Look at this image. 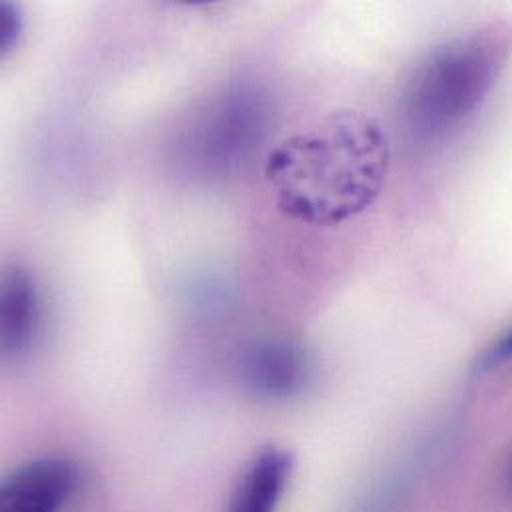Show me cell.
I'll list each match as a JSON object with an SVG mask.
<instances>
[{"instance_id":"obj_1","label":"cell","mask_w":512,"mask_h":512,"mask_svg":"<svg viewBox=\"0 0 512 512\" xmlns=\"http://www.w3.org/2000/svg\"><path fill=\"white\" fill-rule=\"evenodd\" d=\"M391 148L367 114L341 110L285 140L267 160L277 206L311 226H337L365 212L383 190Z\"/></svg>"},{"instance_id":"obj_2","label":"cell","mask_w":512,"mask_h":512,"mask_svg":"<svg viewBox=\"0 0 512 512\" xmlns=\"http://www.w3.org/2000/svg\"><path fill=\"white\" fill-rule=\"evenodd\" d=\"M512 52V28L487 24L433 50L409 78L401 116L419 140L443 138L487 100Z\"/></svg>"},{"instance_id":"obj_3","label":"cell","mask_w":512,"mask_h":512,"mask_svg":"<svg viewBox=\"0 0 512 512\" xmlns=\"http://www.w3.org/2000/svg\"><path fill=\"white\" fill-rule=\"evenodd\" d=\"M269 126V100L252 80H236L206 100L178 146L194 174L224 178L248 164Z\"/></svg>"},{"instance_id":"obj_4","label":"cell","mask_w":512,"mask_h":512,"mask_svg":"<svg viewBox=\"0 0 512 512\" xmlns=\"http://www.w3.org/2000/svg\"><path fill=\"white\" fill-rule=\"evenodd\" d=\"M244 387L263 401H287L301 395L313 381L309 353L289 339H261L242 355Z\"/></svg>"},{"instance_id":"obj_5","label":"cell","mask_w":512,"mask_h":512,"mask_svg":"<svg viewBox=\"0 0 512 512\" xmlns=\"http://www.w3.org/2000/svg\"><path fill=\"white\" fill-rule=\"evenodd\" d=\"M78 483L74 465L62 457H44L22 465L6 477L0 512H58Z\"/></svg>"},{"instance_id":"obj_6","label":"cell","mask_w":512,"mask_h":512,"mask_svg":"<svg viewBox=\"0 0 512 512\" xmlns=\"http://www.w3.org/2000/svg\"><path fill=\"white\" fill-rule=\"evenodd\" d=\"M42 299L34 277L20 265L2 275L0 295V345L6 359L26 353L38 337Z\"/></svg>"},{"instance_id":"obj_7","label":"cell","mask_w":512,"mask_h":512,"mask_svg":"<svg viewBox=\"0 0 512 512\" xmlns=\"http://www.w3.org/2000/svg\"><path fill=\"white\" fill-rule=\"evenodd\" d=\"M293 471L291 453L267 447L242 475L228 512H275Z\"/></svg>"},{"instance_id":"obj_8","label":"cell","mask_w":512,"mask_h":512,"mask_svg":"<svg viewBox=\"0 0 512 512\" xmlns=\"http://www.w3.org/2000/svg\"><path fill=\"white\" fill-rule=\"evenodd\" d=\"M18 32H20L18 10L8 2L0 4V48H2V52H8L14 46Z\"/></svg>"},{"instance_id":"obj_9","label":"cell","mask_w":512,"mask_h":512,"mask_svg":"<svg viewBox=\"0 0 512 512\" xmlns=\"http://www.w3.org/2000/svg\"><path fill=\"white\" fill-rule=\"evenodd\" d=\"M512 359V329L509 333H505L481 359V367L483 369H493L501 363H507Z\"/></svg>"},{"instance_id":"obj_10","label":"cell","mask_w":512,"mask_h":512,"mask_svg":"<svg viewBox=\"0 0 512 512\" xmlns=\"http://www.w3.org/2000/svg\"><path fill=\"white\" fill-rule=\"evenodd\" d=\"M511 491H512V471H511Z\"/></svg>"}]
</instances>
